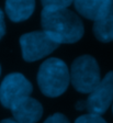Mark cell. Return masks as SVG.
<instances>
[{"label": "cell", "mask_w": 113, "mask_h": 123, "mask_svg": "<svg viewBox=\"0 0 113 123\" xmlns=\"http://www.w3.org/2000/svg\"><path fill=\"white\" fill-rule=\"evenodd\" d=\"M6 34V22H5V14L2 10L0 9V40L5 36Z\"/></svg>", "instance_id": "14"}, {"label": "cell", "mask_w": 113, "mask_h": 123, "mask_svg": "<svg viewBox=\"0 0 113 123\" xmlns=\"http://www.w3.org/2000/svg\"><path fill=\"white\" fill-rule=\"evenodd\" d=\"M33 87L24 75L12 73L3 78L0 85V102L5 108L12 109L21 100L30 97Z\"/></svg>", "instance_id": "5"}, {"label": "cell", "mask_w": 113, "mask_h": 123, "mask_svg": "<svg viewBox=\"0 0 113 123\" xmlns=\"http://www.w3.org/2000/svg\"><path fill=\"white\" fill-rule=\"evenodd\" d=\"M0 123H18L16 120H12V119H5V120H2Z\"/></svg>", "instance_id": "16"}, {"label": "cell", "mask_w": 113, "mask_h": 123, "mask_svg": "<svg viewBox=\"0 0 113 123\" xmlns=\"http://www.w3.org/2000/svg\"><path fill=\"white\" fill-rule=\"evenodd\" d=\"M44 123H70L69 120L62 113H54L53 115L48 117Z\"/></svg>", "instance_id": "13"}, {"label": "cell", "mask_w": 113, "mask_h": 123, "mask_svg": "<svg viewBox=\"0 0 113 123\" xmlns=\"http://www.w3.org/2000/svg\"><path fill=\"white\" fill-rule=\"evenodd\" d=\"M110 0H74L77 12L93 22L100 18L104 12Z\"/></svg>", "instance_id": "10"}, {"label": "cell", "mask_w": 113, "mask_h": 123, "mask_svg": "<svg viewBox=\"0 0 113 123\" xmlns=\"http://www.w3.org/2000/svg\"><path fill=\"white\" fill-rule=\"evenodd\" d=\"M42 29L57 44H72L81 40L85 28L81 19L68 8H43Z\"/></svg>", "instance_id": "1"}, {"label": "cell", "mask_w": 113, "mask_h": 123, "mask_svg": "<svg viewBox=\"0 0 113 123\" xmlns=\"http://www.w3.org/2000/svg\"><path fill=\"white\" fill-rule=\"evenodd\" d=\"M76 109H77V110H85L86 109V100L85 101H83V100L78 101V102L76 103Z\"/></svg>", "instance_id": "15"}, {"label": "cell", "mask_w": 113, "mask_h": 123, "mask_svg": "<svg viewBox=\"0 0 113 123\" xmlns=\"http://www.w3.org/2000/svg\"><path fill=\"white\" fill-rule=\"evenodd\" d=\"M43 8H68L74 0H41Z\"/></svg>", "instance_id": "11"}, {"label": "cell", "mask_w": 113, "mask_h": 123, "mask_svg": "<svg viewBox=\"0 0 113 123\" xmlns=\"http://www.w3.org/2000/svg\"><path fill=\"white\" fill-rule=\"evenodd\" d=\"M35 0H6V12L11 21L22 22L34 12Z\"/></svg>", "instance_id": "9"}, {"label": "cell", "mask_w": 113, "mask_h": 123, "mask_svg": "<svg viewBox=\"0 0 113 123\" xmlns=\"http://www.w3.org/2000/svg\"><path fill=\"white\" fill-rule=\"evenodd\" d=\"M0 74H1V66H0Z\"/></svg>", "instance_id": "17"}, {"label": "cell", "mask_w": 113, "mask_h": 123, "mask_svg": "<svg viewBox=\"0 0 113 123\" xmlns=\"http://www.w3.org/2000/svg\"><path fill=\"white\" fill-rule=\"evenodd\" d=\"M112 105H113V103H112ZM112 110H113V105H112Z\"/></svg>", "instance_id": "18"}, {"label": "cell", "mask_w": 113, "mask_h": 123, "mask_svg": "<svg viewBox=\"0 0 113 123\" xmlns=\"http://www.w3.org/2000/svg\"><path fill=\"white\" fill-rule=\"evenodd\" d=\"M11 112L18 123H36L43 115V107L36 99L28 97L17 103Z\"/></svg>", "instance_id": "7"}, {"label": "cell", "mask_w": 113, "mask_h": 123, "mask_svg": "<svg viewBox=\"0 0 113 123\" xmlns=\"http://www.w3.org/2000/svg\"><path fill=\"white\" fill-rule=\"evenodd\" d=\"M22 57L25 62H36L46 57L59 46L44 31L29 32L20 37Z\"/></svg>", "instance_id": "4"}, {"label": "cell", "mask_w": 113, "mask_h": 123, "mask_svg": "<svg viewBox=\"0 0 113 123\" xmlns=\"http://www.w3.org/2000/svg\"><path fill=\"white\" fill-rule=\"evenodd\" d=\"M69 75L74 88L81 93H90L101 81L99 65L90 55H81L75 59Z\"/></svg>", "instance_id": "3"}, {"label": "cell", "mask_w": 113, "mask_h": 123, "mask_svg": "<svg viewBox=\"0 0 113 123\" xmlns=\"http://www.w3.org/2000/svg\"><path fill=\"white\" fill-rule=\"evenodd\" d=\"M113 103V72H109L89 93L86 109L91 114L101 115Z\"/></svg>", "instance_id": "6"}, {"label": "cell", "mask_w": 113, "mask_h": 123, "mask_svg": "<svg viewBox=\"0 0 113 123\" xmlns=\"http://www.w3.org/2000/svg\"><path fill=\"white\" fill-rule=\"evenodd\" d=\"M69 82V69L64 61L51 57L41 64L37 84L43 95L51 98L59 97L67 90Z\"/></svg>", "instance_id": "2"}, {"label": "cell", "mask_w": 113, "mask_h": 123, "mask_svg": "<svg viewBox=\"0 0 113 123\" xmlns=\"http://www.w3.org/2000/svg\"><path fill=\"white\" fill-rule=\"evenodd\" d=\"M75 123H107V122L101 115L88 113V114H83L81 117H79L77 120L75 121Z\"/></svg>", "instance_id": "12"}, {"label": "cell", "mask_w": 113, "mask_h": 123, "mask_svg": "<svg viewBox=\"0 0 113 123\" xmlns=\"http://www.w3.org/2000/svg\"><path fill=\"white\" fill-rule=\"evenodd\" d=\"M93 34L100 42L113 41V0H110L104 12L93 23Z\"/></svg>", "instance_id": "8"}]
</instances>
